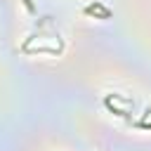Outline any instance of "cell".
<instances>
[{
    "label": "cell",
    "instance_id": "cell-1",
    "mask_svg": "<svg viewBox=\"0 0 151 151\" xmlns=\"http://www.w3.org/2000/svg\"><path fill=\"white\" fill-rule=\"evenodd\" d=\"M85 12H87V14H101L104 19H109V14H111V12H109V9L104 7V5H99V2H94V5H90V7L85 9Z\"/></svg>",
    "mask_w": 151,
    "mask_h": 151
}]
</instances>
